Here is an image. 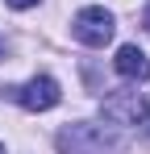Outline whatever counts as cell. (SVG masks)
Instances as JSON below:
<instances>
[{
	"mask_svg": "<svg viewBox=\"0 0 150 154\" xmlns=\"http://www.w3.org/2000/svg\"><path fill=\"white\" fill-rule=\"evenodd\" d=\"M0 154H4V146H0Z\"/></svg>",
	"mask_w": 150,
	"mask_h": 154,
	"instance_id": "10",
	"label": "cell"
},
{
	"mask_svg": "<svg viewBox=\"0 0 150 154\" xmlns=\"http://www.w3.org/2000/svg\"><path fill=\"white\" fill-rule=\"evenodd\" d=\"M13 100L21 104L25 112H46V108H54V104L63 100V92H58V79L33 75L25 88H13Z\"/></svg>",
	"mask_w": 150,
	"mask_h": 154,
	"instance_id": "3",
	"label": "cell"
},
{
	"mask_svg": "<svg viewBox=\"0 0 150 154\" xmlns=\"http://www.w3.org/2000/svg\"><path fill=\"white\" fill-rule=\"evenodd\" d=\"M0 54H4V42H0Z\"/></svg>",
	"mask_w": 150,
	"mask_h": 154,
	"instance_id": "9",
	"label": "cell"
},
{
	"mask_svg": "<svg viewBox=\"0 0 150 154\" xmlns=\"http://www.w3.org/2000/svg\"><path fill=\"white\" fill-rule=\"evenodd\" d=\"M113 67H117V75L133 79V83L150 79V58L138 50V46H121V50H117V58H113Z\"/></svg>",
	"mask_w": 150,
	"mask_h": 154,
	"instance_id": "5",
	"label": "cell"
},
{
	"mask_svg": "<svg viewBox=\"0 0 150 154\" xmlns=\"http://www.w3.org/2000/svg\"><path fill=\"white\" fill-rule=\"evenodd\" d=\"M142 25H146V33H150V4L142 8Z\"/></svg>",
	"mask_w": 150,
	"mask_h": 154,
	"instance_id": "7",
	"label": "cell"
},
{
	"mask_svg": "<svg viewBox=\"0 0 150 154\" xmlns=\"http://www.w3.org/2000/svg\"><path fill=\"white\" fill-rule=\"evenodd\" d=\"M4 4H8V8H33L38 0H4Z\"/></svg>",
	"mask_w": 150,
	"mask_h": 154,
	"instance_id": "6",
	"label": "cell"
},
{
	"mask_svg": "<svg viewBox=\"0 0 150 154\" xmlns=\"http://www.w3.org/2000/svg\"><path fill=\"white\" fill-rule=\"evenodd\" d=\"M125 137L113 125H92V121H75L58 133V154H121Z\"/></svg>",
	"mask_w": 150,
	"mask_h": 154,
	"instance_id": "1",
	"label": "cell"
},
{
	"mask_svg": "<svg viewBox=\"0 0 150 154\" xmlns=\"http://www.w3.org/2000/svg\"><path fill=\"white\" fill-rule=\"evenodd\" d=\"M71 33L83 42V46H96V50H100V46H108V42H113L117 21H113V13H108V8H96V4H92V8H79V13H75Z\"/></svg>",
	"mask_w": 150,
	"mask_h": 154,
	"instance_id": "2",
	"label": "cell"
},
{
	"mask_svg": "<svg viewBox=\"0 0 150 154\" xmlns=\"http://www.w3.org/2000/svg\"><path fill=\"white\" fill-rule=\"evenodd\" d=\"M146 112L150 108H146V100H142L138 92H108V96H104V117H108V125H138Z\"/></svg>",
	"mask_w": 150,
	"mask_h": 154,
	"instance_id": "4",
	"label": "cell"
},
{
	"mask_svg": "<svg viewBox=\"0 0 150 154\" xmlns=\"http://www.w3.org/2000/svg\"><path fill=\"white\" fill-rule=\"evenodd\" d=\"M142 125H146V137H150V112H146V117H142Z\"/></svg>",
	"mask_w": 150,
	"mask_h": 154,
	"instance_id": "8",
	"label": "cell"
}]
</instances>
